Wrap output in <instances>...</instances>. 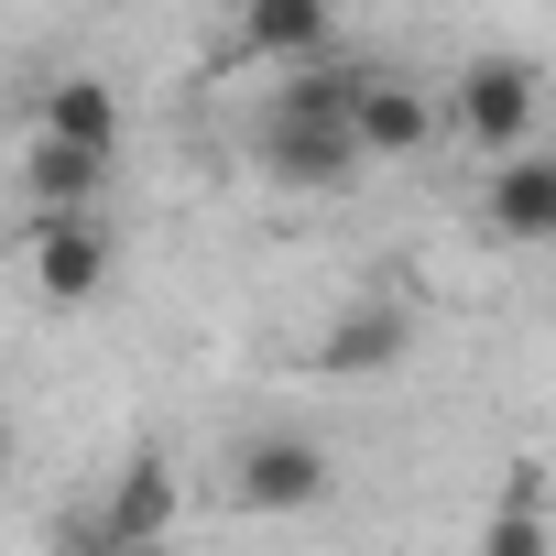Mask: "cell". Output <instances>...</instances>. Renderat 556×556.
Segmentation results:
<instances>
[{"mask_svg": "<svg viewBox=\"0 0 556 556\" xmlns=\"http://www.w3.org/2000/svg\"><path fill=\"white\" fill-rule=\"evenodd\" d=\"M339 491V458L317 447V437H295V426H262V437H240V458H229V502L251 513V523H295V513H317Z\"/></svg>", "mask_w": 556, "mask_h": 556, "instance_id": "obj_2", "label": "cell"}, {"mask_svg": "<svg viewBox=\"0 0 556 556\" xmlns=\"http://www.w3.org/2000/svg\"><path fill=\"white\" fill-rule=\"evenodd\" d=\"M99 186H110V164H99V153L23 142V197H34V218H88V207H99Z\"/></svg>", "mask_w": 556, "mask_h": 556, "instance_id": "obj_11", "label": "cell"}, {"mask_svg": "<svg viewBox=\"0 0 556 556\" xmlns=\"http://www.w3.org/2000/svg\"><path fill=\"white\" fill-rule=\"evenodd\" d=\"M34 142H66V153H121V99H110V77H55L45 99H34Z\"/></svg>", "mask_w": 556, "mask_h": 556, "instance_id": "obj_10", "label": "cell"}, {"mask_svg": "<svg viewBox=\"0 0 556 556\" xmlns=\"http://www.w3.org/2000/svg\"><path fill=\"white\" fill-rule=\"evenodd\" d=\"M447 99H458V131H469L491 164L534 153V66H523V55H469Z\"/></svg>", "mask_w": 556, "mask_h": 556, "instance_id": "obj_4", "label": "cell"}, {"mask_svg": "<svg viewBox=\"0 0 556 556\" xmlns=\"http://www.w3.org/2000/svg\"><path fill=\"white\" fill-rule=\"evenodd\" d=\"M350 99H361V66H317V77H285L262 99V164L285 186H350L361 175V142H350Z\"/></svg>", "mask_w": 556, "mask_h": 556, "instance_id": "obj_1", "label": "cell"}, {"mask_svg": "<svg viewBox=\"0 0 556 556\" xmlns=\"http://www.w3.org/2000/svg\"><path fill=\"white\" fill-rule=\"evenodd\" d=\"M350 142H361V164H415V153L437 142V99H426L415 77H393V66H361Z\"/></svg>", "mask_w": 556, "mask_h": 556, "instance_id": "obj_5", "label": "cell"}, {"mask_svg": "<svg viewBox=\"0 0 556 556\" xmlns=\"http://www.w3.org/2000/svg\"><path fill=\"white\" fill-rule=\"evenodd\" d=\"M480 556H556V523H545V469H534V458L491 491V513H480Z\"/></svg>", "mask_w": 556, "mask_h": 556, "instance_id": "obj_12", "label": "cell"}, {"mask_svg": "<svg viewBox=\"0 0 556 556\" xmlns=\"http://www.w3.org/2000/svg\"><path fill=\"white\" fill-rule=\"evenodd\" d=\"M0 480H12V426H0Z\"/></svg>", "mask_w": 556, "mask_h": 556, "instance_id": "obj_13", "label": "cell"}, {"mask_svg": "<svg viewBox=\"0 0 556 556\" xmlns=\"http://www.w3.org/2000/svg\"><path fill=\"white\" fill-rule=\"evenodd\" d=\"M175 502H186V480H175V458L142 437L121 469H110V491H99V513H88V534H99V556H153L164 545V523H175Z\"/></svg>", "mask_w": 556, "mask_h": 556, "instance_id": "obj_3", "label": "cell"}, {"mask_svg": "<svg viewBox=\"0 0 556 556\" xmlns=\"http://www.w3.org/2000/svg\"><path fill=\"white\" fill-rule=\"evenodd\" d=\"M110 229H99V207L88 218H34V240H23V273H34V295L45 306H88L99 285H110Z\"/></svg>", "mask_w": 556, "mask_h": 556, "instance_id": "obj_7", "label": "cell"}, {"mask_svg": "<svg viewBox=\"0 0 556 556\" xmlns=\"http://www.w3.org/2000/svg\"><path fill=\"white\" fill-rule=\"evenodd\" d=\"M404 350H415V306H404V295H361L350 317L317 328L306 371H328V382H371V371H393Z\"/></svg>", "mask_w": 556, "mask_h": 556, "instance_id": "obj_6", "label": "cell"}, {"mask_svg": "<svg viewBox=\"0 0 556 556\" xmlns=\"http://www.w3.org/2000/svg\"><path fill=\"white\" fill-rule=\"evenodd\" d=\"M240 55L285 66V77H317V66H339V12H317V0H251L240 12Z\"/></svg>", "mask_w": 556, "mask_h": 556, "instance_id": "obj_8", "label": "cell"}, {"mask_svg": "<svg viewBox=\"0 0 556 556\" xmlns=\"http://www.w3.org/2000/svg\"><path fill=\"white\" fill-rule=\"evenodd\" d=\"M480 229L513 240V251L556 240V153H513V164H491V186H480Z\"/></svg>", "mask_w": 556, "mask_h": 556, "instance_id": "obj_9", "label": "cell"}]
</instances>
